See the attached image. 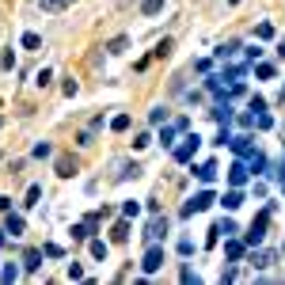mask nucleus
<instances>
[{"instance_id": "1", "label": "nucleus", "mask_w": 285, "mask_h": 285, "mask_svg": "<svg viewBox=\"0 0 285 285\" xmlns=\"http://www.w3.org/2000/svg\"><path fill=\"white\" fill-rule=\"evenodd\" d=\"M266 225H270V209H262L259 217H255V225L247 228V243L255 247V243H262V236H266Z\"/></svg>"}, {"instance_id": "2", "label": "nucleus", "mask_w": 285, "mask_h": 285, "mask_svg": "<svg viewBox=\"0 0 285 285\" xmlns=\"http://www.w3.org/2000/svg\"><path fill=\"white\" fill-rule=\"evenodd\" d=\"M209 206H213V194H209V190H202V194H194V198H190L186 206H182V217L202 213V209H209Z\"/></svg>"}, {"instance_id": "3", "label": "nucleus", "mask_w": 285, "mask_h": 285, "mask_svg": "<svg viewBox=\"0 0 285 285\" xmlns=\"http://www.w3.org/2000/svg\"><path fill=\"white\" fill-rule=\"evenodd\" d=\"M141 266H145V270H160V266H164V247L152 243V247L145 251V262H141Z\"/></svg>"}, {"instance_id": "4", "label": "nucleus", "mask_w": 285, "mask_h": 285, "mask_svg": "<svg viewBox=\"0 0 285 285\" xmlns=\"http://www.w3.org/2000/svg\"><path fill=\"white\" fill-rule=\"evenodd\" d=\"M164 232H167V217H156L152 225L145 228V240H152V243H156V240H160V236H164Z\"/></svg>"}, {"instance_id": "5", "label": "nucleus", "mask_w": 285, "mask_h": 285, "mask_svg": "<svg viewBox=\"0 0 285 285\" xmlns=\"http://www.w3.org/2000/svg\"><path fill=\"white\" fill-rule=\"evenodd\" d=\"M194 152H198V137H186V145H182V148H175V160H179V164H186V160H190Z\"/></svg>"}, {"instance_id": "6", "label": "nucleus", "mask_w": 285, "mask_h": 285, "mask_svg": "<svg viewBox=\"0 0 285 285\" xmlns=\"http://www.w3.org/2000/svg\"><path fill=\"white\" fill-rule=\"evenodd\" d=\"M228 182H232V186H243V182H247V167L232 164V167H228Z\"/></svg>"}, {"instance_id": "7", "label": "nucleus", "mask_w": 285, "mask_h": 285, "mask_svg": "<svg viewBox=\"0 0 285 285\" xmlns=\"http://www.w3.org/2000/svg\"><path fill=\"white\" fill-rule=\"evenodd\" d=\"M57 175H61V179L76 175V160H72V156H61V160H57Z\"/></svg>"}, {"instance_id": "8", "label": "nucleus", "mask_w": 285, "mask_h": 285, "mask_svg": "<svg viewBox=\"0 0 285 285\" xmlns=\"http://www.w3.org/2000/svg\"><path fill=\"white\" fill-rule=\"evenodd\" d=\"M221 206H225V209H240V206H243V194H240V190H228Z\"/></svg>"}, {"instance_id": "9", "label": "nucleus", "mask_w": 285, "mask_h": 285, "mask_svg": "<svg viewBox=\"0 0 285 285\" xmlns=\"http://www.w3.org/2000/svg\"><path fill=\"white\" fill-rule=\"evenodd\" d=\"M72 0H38V8L42 12H61V8H69Z\"/></svg>"}, {"instance_id": "10", "label": "nucleus", "mask_w": 285, "mask_h": 285, "mask_svg": "<svg viewBox=\"0 0 285 285\" xmlns=\"http://www.w3.org/2000/svg\"><path fill=\"white\" fill-rule=\"evenodd\" d=\"M194 175H198L202 182H213V179H217V164H202V167H198Z\"/></svg>"}, {"instance_id": "11", "label": "nucleus", "mask_w": 285, "mask_h": 285, "mask_svg": "<svg viewBox=\"0 0 285 285\" xmlns=\"http://www.w3.org/2000/svg\"><path fill=\"white\" fill-rule=\"evenodd\" d=\"M228 145H232V148H236L240 156H251V137H232Z\"/></svg>"}, {"instance_id": "12", "label": "nucleus", "mask_w": 285, "mask_h": 285, "mask_svg": "<svg viewBox=\"0 0 285 285\" xmlns=\"http://www.w3.org/2000/svg\"><path fill=\"white\" fill-rule=\"evenodd\" d=\"M225 251H228V259H232V262H240V259H243V243H236L232 236H228V247H225Z\"/></svg>"}, {"instance_id": "13", "label": "nucleus", "mask_w": 285, "mask_h": 285, "mask_svg": "<svg viewBox=\"0 0 285 285\" xmlns=\"http://www.w3.org/2000/svg\"><path fill=\"white\" fill-rule=\"evenodd\" d=\"M141 12H145V16H156V12H164V0H141Z\"/></svg>"}, {"instance_id": "14", "label": "nucleus", "mask_w": 285, "mask_h": 285, "mask_svg": "<svg viewBox=\"0 0 285 285\" xmlns=\"http://www.w3.org/2000/svg\"><path fill=\"white\" fill-rule=\"evenodd\" d=\"M42 255H46V251H27L23 266H27V270H38V262H42Z\"/></svg>"}, {"instance_id": "15", "label": "nucleus", "mask_w": 285, "mask_h": 285, "mask_svg": "<svg viewBox=\"0 0 285 285\" xmlns=\"http://www.w3.org/2000/svg\"><path fill=\"white\" fill-rule=\"evenodd\" d=\"M251 262H255V266H270V262H274V251H259V255H251Z\"/></svg>"}, {"instance_id": "16", "label": "nucleus", "mask_w": 285, "mask_h": 285, "mask_svg": "<svg viewBox=\"0 0 285 285\" xmlns=\"http://www.w3.org/2000/svg\"><path fill=\"white\" fill-rule=\"evenodd\" d=\"M111 236H114V240L122 243V240H126V236H130V225H126V221H118V225L111 228Z\"/></svg>"}, {"instance_id": "17", "label": "nucleus", "mask_w": 285, "mask_h": 285, "mask_svg": "<svg viewBox=\"0 0 285 285\" xmlns=\"http://www.w3.org/2000/svg\"><path fill=\"white\" fill-rule=\"evenodd\" d=\"M111 130H118V133H122V130H130V114H118V118L111 122Z\"/></svg>"}, {"instance_id": "18", "label": "nucleus", "mask_w": 285, "mask_h": 285, "mask_svg": "<svg viewBox=\"0 0 285 285\" xmlns=\"http://www.w3.org/2000/svg\"><path fill=\"white\" fill-rule=\"evenodd\" d=\"M8 232H12V236L23 232V217H8Z\"/></svg>"}, {"instance_id": "19", "label": "nucleus", "mask_w": 285, "mask_h": 285, "mask_svg": "<svg viewBox=\"0 0 285 285\" xmlns=\"http://www.w3.org/2000/svg\"><path fill=\"white\" fill-rule=\"evenodd\" d=\"M91 255H95V259H107V243L103 240H91Z\"/></svg>"}, {"instance_id": "20", "label": "nucleus", "mask_w": 285, "mask_h": 285, "mask_svg": "<svg viewBox=\"0 0 285 285\" xmlns=\"http://www.w3.org/2000/svg\"><path fill=\"white\" fill-rule=\"evenodd\" d=\"M148 122H156V126H160V122H167V111H164V107H156V111L148 114Z\"/></svg>"}, {"instance_id": "21", "label": "nucleus", "mask_w": 285, "mask_h": 285, "mask_svg": "<svg viewBox=\"0 0 285 285\" xmlns=\"http://www.w3.org/2000/svg\"><path fill=\"white\" fill-rule=\"evenodd\" d=\"M23 46H27V50H38V46H42V38H38V35H23Z\"/></svg>"}, {"instance_id": "22", "label": "nucleus", "mask_w": 285, "mask_h": 285, "mask_svg": "<svg viewBox=\"0 0 285 285\" xmlns=\"http://www.w3.org/2000/svg\"><path fill=\"white\" fill-rule=\"evenodd\" d=\"M38 198H42V186H31V190H27V206H35Z\"/></svg>"}, {"instance_id": "23", "label": "nucleus", "mask_w": 285, "mask_h": 285, "mask_svg": "<svg viewBox=\"0 0 285 285\" xmlns=\"http://www.w3.org/2000/svg\"><path fill=\"white\" fill-rule=\"evenodd\" d=\"M42 251H46V255H50V259H61V255H65V251H61V247H57V243H46V247H42Z\"/></svg>"}, {"instance_id": "24", "label": "nucleus", "mask_w": 285, "mask_h": 285, "mask_svg": "<svg viewBox=\"0 0 285 285\" xmlns=\"http://www.w3.org/2000/svg\"><path fill=\"white\" fill-rule=\"evenodd\" d=\"M122 213H126V217H137L141 206H137V202H126V206H122Z\"/></svg>"}, {"instance_id": "25", "label": "nucleus", "mask_w": 285, "mask_h": 285, "mask_svg": "<svg viewBox=\"0 0 285 285\" xmlns=\"http://www.w3.org/2000/svg\"><path fill=\"white\" fill-rule=\"evenodd\" d=\"M126 46H130V38H114V42H111V53H122Z\"/></svg>"}, {"instance_id": "26", "label": "nucleus", "mask_w": 285, "mask_h": 285, "mask_svg": "<svg viewBox=\"0 0 285 285\" xmlns=\"http://www.w3.org/2000/svg\"><path fill=\"white\" fill-rule=\"evenodd\" d=\"M0 277H4V281H16V277H19V270H16V266H12V262H8V266H4V274H0Z\"/></svg>"}, {"instance_id": "27", "label": "nucleus", "mask_w": 285, "mask_h": 285, "mask_svg": "<svg viewBox=\"0 0 285 285\" xmlns=\"http://www.w3.org/2000/svg\"><path fill=\"white\" fill-rule=\"evenodd\" d=\"M255 35H259V38H270V35H274V27H270V23H259V31H255Z\"/></svg>"}, {"instance_id": "28", "label": "nucleus", "mask_w": 285, "mask_h": 285, "mask_svg": "<svg viewBox=\"0 0 285 285\" xmlns=\"http://www.w3.org/2000/svg\"><path fill=\"white\" fill-rule=\"evenodd\" d=\"M255 72H259L262 80H270V76H274V65H259V69H255Z\"/></svg>"}, {"instance_id": "29", "label": "nucleus", "mask_w": 285, "mask_h": 285, "mask_svg": "<svg viewBox=\"0 0 285 285\" xmlns=\"http://www.w3.org/2000/svg\"><path fill=\"white\" fill-rule=\"evenodd\" d=\"M194 251V240H179V255H190Z\"/></svg>"}, {"instance_id": "30", "label": "nucleus", "mask_w": 285, "mask_h": 285, "mask_svg": "<svg viewBox=\"0 0 285 285\" xmlns=\"http://www.w3.org/2000/svg\"><path fill=\"white\" fill-rule=\"evenodd\" d=\"M277 175H281V182H285V164H281V171H277Z\"/></svg>"}, {"instance_id": "31", "label": "nucleus", "mask_w": 285, "mask_h": 285, "mask_svg": "<svg viewBox=\"0 0 285 285\" xmlns=\"http://www.w3.org/2000/svg\"><path fill=\"white\" fill-rule=\"evenodd\" d=\"M232 4H236V0H232Z\"/></svg>"}]
</instances>
